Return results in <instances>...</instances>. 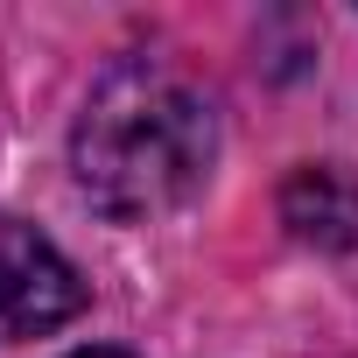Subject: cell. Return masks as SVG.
Segmentation results:
<instances>
[{
  "mask_svg": "<svg viewBox=\"0 0 358 358\" xmlns=\"http://www.w3.org/2000/svg\"><path fill=\"white\" fill-rule=\"evenodd\" d=\"M85 309V274L22 218H0V344L43 337Z\"/></svg>",
  "mask_w": 358,
  "mask_h": 358,
  "instance_id": "2",
  "label": "cell"
},
{
  "mask_svg": "<svg viewBox=\"0 0 358 358\" xmlns=\"http://www.w3.org/2000/svg\"><path fill=\"white\" fill-rule=\"evenodd\" d=\"M281 211H288V225H295L302 239L344 246V239L358 232V190L344 183L337 169H302L295 183H288V197H281Z\"/></svg>",
  "mask_w": 358,
  "mask_h": 358,
  "instance_id": "3",
  "label": "cell"
},
{
  "mask_svg": "<svg viewBox=\"0 0 358 358\" xmlns=\"http://www.w3.org/2000/svg\"><path fill=\"white\" fill-rule=\"evenodd\" d=\"M211 162H218L211 99L183 71L148 64V57L106 71L71 134L78 190L120 225H148L176 204H190Z\"/></svg>",
  "mask_w": 358,
  "mask_h": 358,
  "instance_id": "1",
  "label": "cell"
},
{
  "mask_svg": "<svg viewBox=\"0 0 358 358\" xmlns=\"http://www.w3.org/2000/svg\"><path fill=\"white\" fill-rule=\"evenodd\" d=\"M71 358H134V351H120V344H85V351H71Z\"/></svg>",
  "mask_w": 358,
  "mask_h": 358,
  "instance_id": "4",
  "label": "cell"
}]
</instances>
